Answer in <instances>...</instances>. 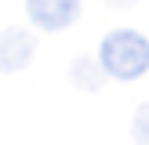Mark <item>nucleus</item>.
Here are the masks:
<instances>
[{
	"label": "nucleus",
	"mask_w": 149,
	"mask_h": 145,
	"mask_svg": "<svg viewBox=\"0 0 149 145\" xmlns=\"http://www.w3.org/2000/svg\"><path fill=\"white\" fill-rule=\"evenodd\" d=\"M98 62L113 80H138L149 69V40L135 29H116L102 40Z\"/></svg>",
	"instance_id": "1"
},
{
	"label": "nucleus",
	"mask_w": 149,
	"mask_h": 145,
	"mask_svg": "<svg viewBox=\"0 0 149 145\" xmlns=\"http://www.w3.org/2000/svg\"><path fill=\"white\" fill-rule=\"evenodd\" d=\"M26 11L40 29H65L77 22L80 0H26Z\"/></svg>",
	"instance_id": "2"
},
{
	"label": "nucleus",
	"mask_w": 149,
	"mask_h": 145,
	"mask_svg": "<svg viewBox=\"0 0 149 145\" xmlns=\"http://www.w3.org/2000/svg\"><path fill=\"white\" fill-rule=\"evenodd\" d=\"M36 51V40L26 29H4L0 33V72H18L29 65Z\"/></svg>",
	"instance_id": "3"
},
{
	"label": "nucleus",
	"mask_w": 149,
	"mask_h": 145,
	"mask_svg": "<svg viewBox=\"0 0 149 145\" xmlns=\"http://www.w3.org/2000/svg\"><path fill=\"white\" fill-rule=\"evenodd\" d=\"M102 62L98 58H77L73 62V69H69V76H73V84H80L84 91H98L102 87Z\"/></svg>",
	"instance_id": "4"
},
{
	"label": "nucleus",
	"mask_w": 149,
	"mask_h": 145,
	"mask_svg": "<svg viewBox=\"0 0 149 145\" xmlns=\"http://www.w3.org/2000/svg\"><path fill=\"white\" fill-rule=\"evenodd\" d=\"M131 134H135L138 145H149V102H146V105H138L135 120H131Z\"/></svg>",
	"instance_id": "5"
},
{
	"label": "nucleus",
	"mask_w": 149,
	"mask_h": 145,
	"mask_svg": "<svg viewBox=\"0 0 149 145\" xmlns=\"http://www.w3.org/2000/svg\"><path fill=\"white\" fill-rule=\"evenodd\" d=\"M109 4H116V7H124V4H135V0H109Z\"/></svg>",
	"instance_id": "6"
}]
</instances>
